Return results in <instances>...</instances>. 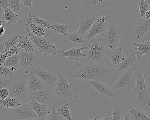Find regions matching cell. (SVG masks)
Segmentation results:
<instances>
[{
    "mask_svg": "<svg viewBox=\"0 0 150 120\" xmlns=\"http://www.w3.org/2000/svg\"><path fill=\"white\" fill-rule=\"evenodd\" d=\"M108 73L107 68L103 64L94 62H88L76 70L72 78L86 81H99L105 80Z\"/></svg>",
    "mask_w": 150,
    "mask_h": 120,
    "instance_id": "6da1fadb",
    "label": "cell"
},
{
    "mask_svg": "<svg viewBox=\"0 0 150 120\" xmlns=\"http://www.w3.org/2000/svg\"><path fill=\"white\" fill-rule=\"evenodd\" d=\"M136 77V84L132 89L133 94L137 97V104L142 107H150V99L147 89L145 78L147 74H143L141 70H138L133 73Z\"/></svg>",
    "mask_w": 150,
    "mask_h": 120,
    "instance_id": "7a4b0ae2",
    "label": "cell"
},
{
    "mask_svg": "<svg viewBox=\"0 0 150 120\" xmlns=\"http://www.w3.org/2000/svg\"><path fill=\"white\" fill-rule=\"evenodd\" d=\"M75 7L97 12L106 9H112L120 4L119 0H72L68 1Z\"/></svg>",
    "mask_w": 150,
    "mask_h": 120,
    "instance_id": "3957f363",
    "label": "cell"
},
{
    "mask_svg": "<svg viewBox=\"0 0 150 120\" xmlns=\"http://www.w3.org/2000/svg\"><path fill=\"white\" fill-rule=\"evenodd\" d=\"M122 31L115 22H112L108 25V30L105 31L103 36L98 41L103 43L107 49L113 50L117 48L120 44Z\"/></svg>",
    "mask_w": 150,
    "mask_h": 120,
    "instance_id": "277c9868",
    "label": "cell"
},
{
    "mask_svg": "<svg viewBox=\"0 0 150 120\" xmlns=\"http://www.w3.org/2000/svg\"><path fill=\"white\" fill-rule=\"evenodd\" d=\"M56 87L53 90L54 95L62 99L71 100L77 97L76 88L69 84L67 78L59 74Z\"/></svg>",
    "mask_w": 150,
    "mask_h": 120,
    "instance_id": "5b68a950",
    "label": "cell"
},
{
    "mask_svg": "<svg viewBox=\"0 0 150 120\" xmlns=\"http://www.w3.org/2000/svg\"><path fill=\"white\" fill-rule=\"evenodd\" d=\"M25 30L29 34L31 40L34 43L35 47L38 48L44 56L52 55L55 56L58 52L57 47L51 40L46 39L41 37H38L33 34L27 27Z\"/></svg>",
    "mask_w": 150,
    "mask_h": 120,
    "instance_id": "8992f818",
    "label": "cell"
},
{
    "mask_svg": "<svg viewBox=\"0 0 150 120\" xmlns=\"http://www.w3.org/2000/svg\"><path fill=\"white\" fill-rule=\"evenodd\" d=\"M133 69L130 68L122 72L114 86V90L123 93L132 90L136 83V77L133 75Z\"/></svg>",
    "mask_w": 150,
    "mask_h": 120,
    "instance_id": "52a82bcc",
    "label": "cell"
},
{
    "mask_svg": "<svg viewBox=\"0 0 150 120\" xmlns=\"http://www.w3.org/2000/svg\"><path fill=\"white\" fill-rule=\"evenodd\" d=\"M88 47L86 53L87 61L99 63L107 52V49L105 45L99 41H95L89 45Z\"/></svg>",
    "mask_w": 150,
    "mask_h": 120,
    "instance_id": "ba28073f",
    "label": "cell"
},
{
    "mask_svg": "<svg viewBox=\"0 0 150 120\" xmlns=\"http://www.w3.org/2000/svg\"><path fill=\"white\" fill-rule=\"evenodd\" d=\"M25 80H18L12 84L9 91L10 97L18 99L23 104L28 97V91L26 89Z\"/></svg>",
    "mask_w": 150,
    "mask_h": 120,
    "instance_id": "9c48e42d",
    "label": "cell"
},
{
    "mask_svg": "<svg viewBox=\"0 0 150 120\" xmlns=\"http://www.w3.org/2000/svg\"><path fill=\"white\" fill-rule=\"evenodd\" d=\"M111 12V11H109L105 16L100 17L95 20L92 26L90 29L89 33L85 38L86 39L90 40L98 34L105 32L106 25L110 17Z\"/></svg>",
    "mask_w": 150,
    "mask_h": 120,
    "instance_id": "30bf717a",
    "label": "cell"
},
{
    "mask_svg": "<svg viewBox=\"0 0 150 120\" xmlns=\"http://www.w3.org/2000/svg\"><path fill=\"white\" fill-rule=\"evenodd\" d=\"M12 115L17 120L38 119L37 114L32 110L30 104H21L18 107L12 110Z\"/></svg>",
    "mask_w": 150,
    "mask_h": 120,
    "instance_id": "8fae6325",
    "label": "cell"
},
{
    "mask_svg": "<svg viewBox=\"0 0 150 120\" xmlns=\"http://www.w3.org/2000/svg\"><path fill=\"white\" fill-rule=\"evenodd\" d=\"M150 31V18H140L135 23L133 28V36L135 40L142 38Z\"/></svg>",
    "mask_w": 150,
    "mask_h": 120,
    "instance_id": "7c38bea8",
    "label": "cell"
},
{
    "mask_svg": "<svg viewBox=\"0 0 150 120\" xmlns=\"http://www.w3.org/2000/svg\"><path fill=\"white\" fill-rule=\"evenodd\" d=\"M97 18V16L91 12L82 15L79 19L77 24L78 30L77 32L84 36L85 33L91 29Z\"/></svg>",
    "mask_w": 150,
    "mask_h": 120,
    "instance_id": "4fadbf2b",
    "label": "cell"
},
{
    "mask_svg": "<svg viewBox=\"0 0 150 120\" xmlns=\"http://www.w3.org/2000/svg\"><path fill=\"white\" fill-rule=\"evenodd\" d=\"M30 94V97H33L38 103L46 106L51 104L54 97L53 91L48 89L35 92Z\"/></svg>",
    "mask_w": 150,
    "mask_h": 120,
    "instance_id": "5bb4252c",
    "label": "cell"
},
{
    "mask_svg": "<svg viewBox=\"0 0 150 120\" xmlns=\"http://www.w3.org/2000/svg\"><path fill=\"white\" fill-rule=\"evenodd\" d=\"M88 46H83L79 48H72L68 51H66L63 49L58 50V52L60 53L61 55L63 57H67L70 60L78 61L82 57H86V53H82V50H88Z\"/></svg>",
    "mask_w": 150,
    "mask_h": 120,
    "instance_id": "9a60e30c",
    "label": "cell"
},
{
    "mask_svg": "<svg viewBox=\"0 0 150 120\" xmlns=\"http://www.w3.org/2000/svg\"><path fill=\"white\" fill-rule=\"evenodd\" d=\"M30 72L36 75L40 80L50 85H53L59 81V78L51 72L42 68L30 70Z\"/></svg>",
    "mask_w": 150,
    "mask_h": 120,
    "instance_id": "2e32d148",
    "label": "cell"
},
{
    "mask_svg": "<svg viewBox=\"0 0 150 120\" xmlns=\"http://www.w3.org/2000/svg\"><path fill=\"white\" fill-rule=\"evenodd\" d=\"M45 86L43 81L33 73L30 72V76L26 83V89L28 93H33L35 92L44 89Z\"/></svg>",
    "mask_w": 150,
    "mask_h": 120,
    "instance_id": "e0dca14e",
    "label": "cell"
},
{
    "mask_svg": "<svg viewBox=\"0 0 150 120\" xmlns=\"http://www.w3.org/2000/svg\"><path fill=\"white\" fill-rule=\"evenodd\" d=\"M30 105L32 110L40 120H44L48 114H51V111L48 109L47 106L38 103L32 97H31Z\"/></svg>",
    "mask_w": 150,
    "mask_h": 120,
    "instance_id": "ac0fdd59",
    "label": "cell"
},
{
    "mask_svg": "<svg viewBox=\"0 0 150 120\" xmlns=\"http://www.w3.org/2000/svg\"><path fill=\"white\" fill-rule=\"evenodd\" d=\"M20 57L19 67L26 68L34 64L38 61V57L33 53L20 52L18 53Z\"/></svg>",
    "mask_w": 150,
    "mask_h": 120,
    "instance_id": "d6986e66",
    "label": "cell"
},
{
    "mask_svg": "<svg viewBox=\"0 0 150 120\" xmlns=\"http://www.w3.org/2000/svg\"><path fill=\"white\" fill-rule=\"evenodd\" d=\"M88 83L101 96L104 97H115V95L112 90L105 84L99 81H88Z\"/></svg>",
    "mask_w": 150,
    "mask_h": 120,
    "instance_id": "ffe728a7",
    "label": "cell"
},
{
    "mask_svg": "<svg viewBox=\"0 0 150 120\" xmlns=\"http://www.w3.org/2000/svg\"><path fill=\"white\" fill-rule=\"evenodd\" d=\"M133 45L137 46L134 50L136 52V57L139 60L141 61L143 58V55H145L150 57V40L144 41L140 44L133 43Z\"/></svg>",
    "mask_w": 150,
    "mask_h": 120,
    "instance_id": "44dd1931",
    "label": "cell"
},
{
    "mask_svg": "<svg viewBox=\"0 0 150 120\" xmlns=\"http://www.w3.org/2000/svg\"><path fill=\"white\" fill-rule=\"evenodd\" d=\"M24 17L26 22L25 27H27L33 34L38 37H42L45 35L44 28L33 23L32 15L30 14L28 18H26L25 16Z\"/></svg>",
    "mask_w": 150,
    "mask_h": 120,
    "instance_id": "7402d4cb",
    "label": "cell"
},
{
    "mask_svg": "<svg viewBox=\"0 0 150 120\" xmlns=\"http://www.w3.org/2000/svg\"><path fill=\"white\" fill-rule=\"evenodd\" d=\"M17 45L21 52L33 53L35 52L32 42L29 39L27 36L20 35Z\"/></svg>",
    "mask_w": 150,
    "mask_h": 120,
    "instance_id": "603a6c76",
    "label": "cell"
},
{
    "mask_svg": "<svg viewBox=\"0 0 150 120\" xmlns=\"http://www.w3.org/2000/svg\"><path fill=\"white\" fill-rule=\"evenodd\" d=\"M108 55L113 65H119L125 58L121 47L109 51Z\"/></svg>",
    "mask_w": 150,
    "mask_h": 120,
    "instance_id": "cb8c5ba5",
    "label": "cell"
},
{
    "mask_svg": "<svg viewBox=\"0 0 150 120\" xmlns=\"http://www.w3.org/2000/svg\"><path fill=\"white\" fill-rule=\"evenodd\" d=\"M136 59V52L132 53L130 55L125 58L124 60L119 64L118 69L116 72H119L127 70L130 67L134 64Z\"/></svg>",
    "mask_w": 150,
    "mask_h": 120,
    "instance_id": "d4e9b609",
    "label": "cell"
},
{
    "mask_svg": "<svg viewBox=\"0 0 150 120\" xmlns=\"http://www.w3.org/2000/svg\"><path fill=\"white\" fill-rule=\"evenodd\" d=\"M18 19V15L14 13L9 8L4 10L3 12V19L9 25L16 23Z\"/></svg>",
    "mask_w": 150,
    "mask_h": 120,
    "instance_id": "484cf974",
    "label": "cell"
},
{
    "mask_svg": "<svg viewBox=\"0 0 150 120\" xmlns=\"http://www.w3.org/2000/svg\"><path fill=\"white\" fill-rule=\"evenodd\" d=\"M129 113L130 119L133 120H150L147 114L140 108H132Z\"/></svg>",
    "mask_w": 150,
    "mask_h": 120,
    "instance_id": "4316f807",
    "label": "cell"
},
{
    "mask_svg": "<svg viewBox=\"0 0 150 120\" xmlns=\"http://www.w3.org/2000/svg\"><path fill=\"white\" fill-rule=\"evenodd\" d=\"M21 104L20 101L16 98L8 97L4 100L0 99V105L7 109H15Z\"/></svg>",
    "mask_w": 150,
    "mask_h": 120,
    "instance_id": "83f0119b",
    "label": "cell"
},
{
    "mask_svg": "<svg viewBox=\"0 0 150 120\" xmlns=\"http://www.w3.org/2000/svg\"><path fill=\"white\" fill-rule=\"evenodd\" d=\"M20 35L18 34H13L8 37L3 44L4 45L5 50L3 53H6L11 48L17 44Z\"/></svg>",
    "mask_w": 150,
    "mask_h": 120,
    "instance_id": "f1b7e54d",
    "label": "cell"
},
{
    "mask_svg": "<svg viewBox=\"0 0 150 120\" xmlns=\"http://www.w3.org/2000/svg\"><path fill=\"white\" fill-rule=\"evenodd\" d=\"M19 62H20V57L18 54L15 55L7 58L5 62L2 66L8 68L13 67L17 68L19 67Z\"/></svg>",
    "mask_w": 150,
    "mask_h": 120,
    "instance_id": "f546056e",
    "label": "cell"
},
{
    "mask_svg": "<svg viewBox=\"0 0 150 120\" xmlns=\"http://www.w3.org/2000/svg\"><path fill=\"white\" fill-rule=\"evenodd\" d=\"M50 29L58 34L66 36L67 34L68 30L69 29V26L68 24H61L56 23H51Z\"/></svg>",
    "mask_w": 150,
    "mask_h": 120,
    "instance_id": "4dcf8cb0",
    "label": "cell"
},
{
    "mask_svg": "<svg viewBox=\"0 0 150 120\" xmlns=\"http://www.w3.org/2000/svg\"><path fill=\"white\" fill-rule=\"evenodd\" d=\"M57 113L67 120H73L69 108V104L66 103L57 109Z\"/></svg>",
    "mask_w": 150,
    "mask_h": 120,
    "instance_id": "1f68e13d",
    "label": "cell"
},
{
    "mask_svg": "<svg viewBox=\"0 0 150 120\" xmlns=\"http://www.w3.org/2000/svg\"><path fill=\"white\" fill-rule=\"evenodd\" d=\"M68 39L71 42L75 44H81L84 43L85 40L84 39V36L79 34L77 32L67 33L66 35Z\"/></svg>",
    "mask_w": 150,
    "mask_h": 120,
    "instance_id": "d6a6232c",
    "label": "cell"
},
{
    "mask_svg": "<svg viewBox=\"0 0 150 120\" xmlns=\"http://www.w3.org/2000/svg\"><path fill=\"white\" fill-rule=\"evenodd\" d=\"M17 70V68H8L0 65V77L4 78H8L12 76L14 72Z\"/></svg>",
    "mask_w": 150,
    "mask_h": 120,
    "instance_id": "836d02e7",
    "label": "cell"
},
{
    "mask_svg": "<svg viewBox=\"0 0 150 120\" xmlns=\"http://www.w3.org/2000/svg\"><path fill=\"white\" fill-rule=\"evenodd\" d=\"M32 22L34 23L41 26L44 28L50 29L51 22L47 20L41 19L37 17L34 16H32Z\"/></svg>",
    "mask_w": 150,
    "mask_h": 120,
    "instance_id": "e575fe53",
    "label": "cell"
},
{
    "mask_svg": "<svg viewBox=\"0 0 150 120\" xmlns=\"http://www.w3.org/2000/svg\"><path fill=\"white\" fill-rule=\"evenodd\" d=\"M21 1L19 0H9L8 8H9L14 13L17 14L21 10Z\"/></svg>",
    "mask_w": 150,
    "mask_h": 120,
    "instance_id": "d590c367",
    "label": "cell"
},
{
    "mask_svg": "<svg viewBox=\"0 0 150 120\" xmlns=\"http://www.w3.org/2000/svg\"><path fill=\"white\" fill-rule=\"evenodd\" d=\"M138 5L140 12V18H144L146 13L149 11V5L146 2L145 0L139 1Z\"/></svg>",
    "mask_w": 150,
    "mask_h": 120,
    "instance_id": "8d00e7d4",
    "label": "cell"
},
{
    "mask_svg": "<svg viewBox=\"0 0 150 120\" xmlns=\"http://www.w3.org/2000/svg\"><path fill=\"white\" fill-rule=\"evenodd\" d=\"M122 117V109L121 107H117L114 109L111 120H120Z\"/></svg>",
    "mask_w": 150,
    "mask_h": 120,
    "instance_id": "74e56055",
    "label": "cell"
},
{
    "mask_svg": "<svg viewBox=\"0 0 150 120\" xmlns=\"http://www.w3.org/2000/svg\"><path fill=\"white\" fill-rule=\"evenodd\" d=\"M61 119H61L59 115L57 114L55 106L53 105L52 107V112L49 114L47 118V120H62Z\"/></svg>",
    "mask_w": 150,
    "mask_h": 120,
    "instance_id": "f35d334b",
    "label": "cell"
},
{
    "mask_svg": "<svg viewBox=\"0 0 150 120\" xmlns=\"http://www.w3.org/2000/svg\"><path fill=\"white\" fill-rule=\"evenodd\" d=\"M12 83L13 82L12 81L7 80L6 78L0 77V89L3 88L8 87L11 85Z\"/></svg>",
    "mask_w": 150,
    "mask_h": 120,
    "instance_id": "ab89813d",
    "label": "cell"
},
{
    "mask_svg": "<svg viewBox=\"0 0 150 120\" xmlns=\"http://www.w3.org/2000/svg\"><path fill=\"white\" fill-rule=\"evenodd\" d=\"M21 51H20L19 48L17 45H16L11 48L8 51H7L6 53L8 54V57L15 55L18 54Z\"/></svg>",
    "mask_w": 150,
    "mask_h": 120,
    "instance_id": "60d3db41",
    "label": "cell"
},
{
    "mask_svg": "<svg viewBox=\"0 0 150 120\" xmlns=\"http://www.w3.org/2000/svg\"><path fill=\"white\" fill-rule=\"evenodd\" d=\"M9 96V91L6 88H3L0 89V99L4 100L8 98Z\"/></svg>",
    "mask_w": 150,
    "mask_h": 120,
    "instance_id": "b9f144b4",
    "label": "cell"
},
{
    "mask_svg": "<svg viewBox=\"0 0 150 120\" xmlns=\"http://www.w3.org/2000/svg\"><path fill=\"white\" fill-rule=\"evenodd\" d=\"M9 0H0V8L4 10L8 7Z\"/></svg>",
    "mask_w": 150,
    "mask_h": 120,
    "instance_id": "7bdbcfd3",
    "label": "cell"
},
{
    "mask_svg": "<svg viewBox=\"0 0 150 120\" xmlns=\"http://www.w3.org/2000/svg\"><path fill=\"white\" fill-rule=\"evenodd\" d=\"M7 58H8V56L7 53H3L0 54V65L2 66L4 64Z\"/></svg>",
    "mask_w": 150,
    "mask_h": 120,
    "instance_id": "ee69618b",
    "label": "cell"
},
{
    "mask_svg": "<svg viewBox=\"0 0 150 120\" xmlns=\"http://www.w3.org/2000/svg\"><path fill=\"white\" fill-rule=\"evenodd\" d=\"M21 2L26 7H31L32 6L33 1L31 0H22Z\"/></svg>",
    "mask_w": 150,
    "mask_h": 120,
    "instance_id": "f6af8a7d",
    "label": "cell"
},
{
    "mask_svg": "<svg viewBox=\"0 0 150 120\" xmlns=\"http://www.w3.org/2000/svg\"><path fill=\"white\" fill-rule=\"evenodd\" d=\"M112 118V116L109 115V114H107V115H105L104 118H102V119L100 120H111Z\"/></svg>",
    "mask_w": 150,
    "mask_h": 120,
    "instance_id": "bcb514c9",
    "label": "cell"
},
{
    "mask_svg": "<svg viewBox=\"0 0 150 120\" xmlns=\"http://www.w3.org/2000/svg\"><path fill=\"white\" fill-rule=\"evenodd\" d=\"M5 50V47L3 44H0V54L3 53Z\"/></svg>",
    "mask_w": 150,
    "mask_h": 120,
    "instance_id": "7dc6e473",
    "label": "cell"
},
{
    "mask_svg": "<svg viewBox=\"0 0 150 120\" xmlns=\"http://www.w3.org/2000/svg\"><path fill=\"white\" fill-rule=\"evenodd\" d=\"M5 27L4 26H2L1 28H0V36H3L5 33Z\"/></svg>",
    "mask_w": 150,
    "mask_h": 120,
    "instance_id": "c3c4849f",
    "label": "cell"
},
{
    "mask_svg": "<svg viewBox=\"0 0 150 120\" xmlns=\"http://www.w3.org/2000/svg\"><path fill=\"white\" fill-rule=\"evenodd\" d=\"M130 115L129 113H127L125 114L123 120H130Z\"/></svg>",
    "mask_w": 150,
    "mask_h": 120,
    "instance_id": "681fc988",
    "label": "cell"
},
{
    "mask_svg": "<svg viewBox=\"0 0 150 120\" xmlns=\"http://www.w3.org/2000/svg\"><path fill=\"white\" fill-rule=\"evenodd\" d=\"M144 18L146 19H149L150 18V10L146 13L145 14V16H144Z\"/></svg>",
    "mask_w": 150,
    "mask_h": 120,
    "instance_id": "f907efd6",
    "label": "cell"
},
{
    "mask_svg": "<svg viewBox=\"0 0 150 120\" xmlns=\"http://www.w3.org/2000/svg\"><path fill=\"white\" fill-rule=\"evenodd\" d=\"M3 26H4V23L3 21L0 20V28H1Z\"/></svg>",
    "mask_w": 150,
    "mask_h": 120,
    "instance_id": "816d5d0a",
    "label": "cell"
},
{
    "mask_svg": "<svg viewBox=\"0 0 150 120\" xmlns=\"http://www.w3.org/2000/svg\"><path fill=\"white\" fill-rule=\"evenodd\" d=\"M145 1L149 5H150V0H145Z\"/></svg>",
    "mask_w": 150,
    "mask_h": 120,
    "instance_id": "f5cc1de1",
    "label": "cell"
},
{
    "mask_svg": "<svg viewBox=\"0 0 150 120\" xmlns=\"http://www.w3.org/2000/svg\"><path fill=\"white\" fill-rule=\"evenodd\" d=\"M24 120H41L39 119H29Z\"/></svg>",
    "mask_w": 150,
    "mask_h": 120,
    "instance_id": "db71d44e",
    "label": "cell"
},
{
    "mask_svg": "<svg viewBox=\"0 0 150 120\" xmlns=\"http://www.w3.org/2000/svg\"><path fill=\"white\" fill-rule=\"evenodd\" d=\"M86 120H97L96 119H93V120H91V119H86Z\"/></svg>",
    "mask_w": 150,
    "mask_h": 120,
    "instance_id": "11a10c76",
    "label": "cell"
},
{
    "mask_svg": "<svg viewBox=\"0 0 150 120\" xmlns=\"http://www.w3.org/2000/svg\"></svg>",
    "mask_w": 150,
    "mask_h": 120,
    "instance_id": "9f6ffc18",
    "label": "cell"
}]
</instances>
